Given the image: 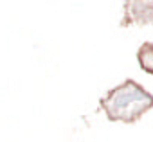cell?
<instances>
[{"label": "cell", "mask_w": 153, "mask_h": 142, "mask_svg": "<svg viewBox=\"0 0 153 142\" xmlns=\"http://www.w3.org/2000/svg\"><path fill=\"white\" fill-rule=\"evenodd\" d=\"M121 27L153 25V0H124Z\"/></svg>", "instance_id": "obj_2"}, {"label": "cell", "mask_w": 153, "mask_h": 142, "mask_svg": "<svg viewBox=\"0 0 153 142\" xmlns=\"http://www.w3.org/2000/svg\"><path fill=\"white\" fill-rule=\"evenodd\" d=\"M99 108L112 122L133 124L153 108V95L137 81L126 79L99 99Z\"/></svg>", "instance_id": "obj_1"}, {"label": "cell", "mask_w": 153, "mask_h": 142, "mask_svg": "<svg viewBox=\"0 0 153 142\" xmlns=\"http://www.w3.org/2000/svg\"><path fill=\"white\" fill-rule=\"evenodd\" d=\"M137 61L139 67L144 70L146 74L153 76V43L151 41H144L139 50H137Z\"/></svg>", "instance_id": "obj_3"}]
</instances>
